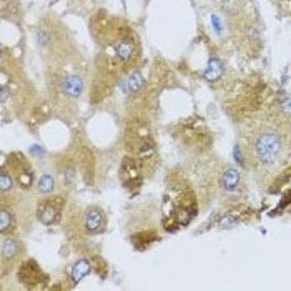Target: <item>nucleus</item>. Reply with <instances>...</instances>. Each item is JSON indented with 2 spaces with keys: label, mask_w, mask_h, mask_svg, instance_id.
<instances>
[{
  "label": "nucleus",
  "mask_w": 291,
  "mask_h": 291,
  "mask_svg": "<svg viewBox=\"0 0 291 291\" xmlns=\"http://www.w3.org/2000/svg\"><path fill=\"white\" fill-rule=\"evenodd\" d=\"M238 183H240V173L237 168H231V166H228V168L223 171V177H221V185H223V188L226 191H235L238 188Z\"/></svg>",
  "instance_id": "7"
},
{
  "label": "nucleus",
  "mask_w": 291,
  "mask_h": 291,
  "mask_svg": "<svg viewBox=\"0 0 291 291\" xmlns=\"http://www.w3.org/2000/svg\"><path fill=\"white\" fill-rule=\"evenodd\" d=\"M105 225V218H103V211L100 208H90L85 215V226L90 233H100Z\"/></svg>",
  "instance_id": "3"
},
{
  "label": "nucleus",
  "mask_w": 291,
  "mask_h": 291,
  "mask_svg": "<svg viewBox=\"0 0 291 291\" xmlns=\"http://www.w3.org/2000/svg\"><path fill=\"white\" fill-rule=\"evenodd\" d=\"M221 73H223V67H221L220 60L217 59H211L210 64H208L206 70H205V77L208 80H217L221 77Z\"/></svg>",
  "instance_id": "11"
},
{
  "label": "nucleus",
  "mask_w": 291,
  "mask_h": 291,
  "mask_svg": "<svg viewBox=\"0 0 291 291\" xmlns=\"http://www.w3.org/2000/svg\"><path fill=\"white\" fill-rule=\"evenodd\" d=\"M37 42L42 47L50 45L52 44V32L48 29H45V27H40V29L37 30Z\"/></svg>",
  "instance_id": "14"
},
{
  "label": "nucleus",
  "mask_w": 291,
  "mask_h": 291,
  "mask_svg": "<svg viewBox=\"0 0 291 291\" xmlns=\"http://www.w3.org/2000/svg\"><path fill=\"white\" fill-rule=\"evenodd\" d=\"M20 253V243L15 238H5L2 241V260H13Z\"/></svg>",
  "instance_id": "8"
},
{
  "label": "nucleus",
  "mask_w": 291,
  "mask_h": 291,
  "mask_svg": "<svg viewBox=\"0 0 291 291\" xmlns=\"http://www.w3.org/2000/svg\"><path fill=\"white\" fill-rule=\"evenodd\" d=\"M90 269H92V266H90V261L88 260H83V258L79 260L73 265V268H72V278H73V281L75 283L82 281L90 273Z\"/></svg>",
  "instance_id": "9"
},
{
  "label": "nucleus",
  "mask_w": 291,
  "mask_h": 291,
  "mask_svg": "<svg viewBox=\"0 0 291 291\" xmlns=\"http://www.w3.org/2000/svg\"><path fill=\"white\" fill-rule=\"evenodd\" d=\"M0 186H2V191H9L13 188V178L9 175V171H2V177H0Z\"/></svg>",
  "instance_id": "15"
},
{
  "label": "nucleus",
  "mask_w": 291,
  "mask_h": 291,
  "mask_svg": "<svg viewBox=\"0 0 291 291\" xmlns=\"http://www.w3.org/2000/svg\"><path fill=\"white\" fill-rule=\"evenodd\" d=\"M62 92L68 96H80L83 92V80L79 75H68L62 80Z\"/></svg>",
  "instance_id": "4"
},
{
  "label": "nucleus",
  "mask_w": 291,
  "mask_h": 291,
  "mask_svg": "<svg viewBox=\"0 0 291 291\" xmlns=\"http://www.w3.org/2000/svg\"><path fill=\"white\" fill-rule=\"evenodd\" d=\"M220 225L223 226V228H225V226L228 228L230 225H235V220H233V218H223V220H221V223H220Z\"/></svg>",
  "instance_id": "16"
},
{
  "label": "nucleus",
  "mask_w": 291,
  "mask_h": 291,
  "mask_svg": "<svg viewBox=\"0 0 291 291\" xmlns=\"http://www.w3.org/2000/svg\"><path fill=\"white\" fill-rule=\"evenodd\" d=\"M115 53H117V57H119L120 60H123V62L131 60V57L135 55V42L131 40L130 37L122 38L120 42H117Z\"/></svg>",
  "instance_id": "5"
},
{
  "label": "nucleus",
  "mask_w": 291,
  "mask_h": 291,
  "mask_svg": "<svg viewBox=\"0 0 291 291\" xmlns=\"http://www.w3.org/2000/svg\"><path fill=\"white\" fill-rule=\"evenodd\" d=\"M253 150L258 162H261L263 165H273L281 158L285 145H283V138L280 133L273 130H266L256 137Z\"/></svg>",
  "instance_id": "1"
},
{
  "label": "nucleus",
  "mask_w": 291,
  "mask_h": 291,
  "mask_svg": "<svg viewBox=\"0 0 291 291\" xmlns=\"http://www.w3.org/2000/svg\"><path fill=\"white\" fill-rule=\"evenodd\" d=\"M40 269L33 261H30L29 265H24V268L20 269V280L22 281H38Z\"/></svg>",
  "instance_id": "10"
},
{
  "label": "nucleus",
  "mask_w": 291,
  "mask_h": 291,
  "mask_svg": "<svg viewBox=\"0 0 291 291\" xmlns=\"http://www.w3.org/2000/svg\"><path fill=\"white\" fill-rule=\"evenodd\" d=\"M60 213V205H57L55 200H47L45 203H42L38 208V218L44 225H52L57 221Z\"/></svg>",
  "instance_id": "2"
},
{
  "label": "nucleus",
  "mask_w": 291,
  "mask_h": 291,
  "mask_svg": "<svg viewBox=\"0 0 291 291\" xmlns=\"http://www.w3.org/2000/svg\"><path fill=\"white\" fill-rule=\"evenodd\" d=\"M55 190V182L50 175H44L38 180V191L42 193H52Z\"/></svg>",
  "instance_id": "13"
},
{
  "label": "nucleus",
  "mask_w": 291,
  "mask_h": 291,
  "mask_svg": "<svg viewBox=\"0 0 291 291\" xmlns=\"http://www.w3.org/2000/svg\"><path fill=\"white\" fill-rule=\"evenodd\" d=\"M10 228H13V217L9 210H5L4 208L2 213H0V231L7 233Z\"/></svg>",
  "instance_id": "12"
},
{
  "label": "nucleus",
  "mask_w": 291,
  "mask_h": 291,
  "mask_svg": "<svg viewBox=\"0 0 291 291\" xmlns=\"http://www.w3.org/2000/svg\"><path fill=\"white\" fill-rule=\"evenodd\" d=\"M143 82H145L143 80V75L140 72H133V73H130L125 80H122L120 88L123 90V93L130 95V93L138 92V90L143 87Z\"/></svg>",
  "instance_id": "6"
}]
</instances>
